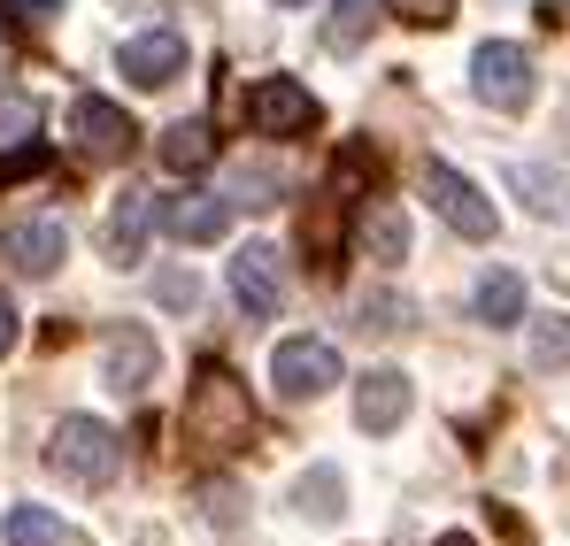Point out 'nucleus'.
<instances>
[{
  "label": "nucleus",
  "mask_w": 570,
  "mask_h": 546,
  "mask_svg": "<svg viewBox=\"0 0 570 546\" xmlns=\"http://www.w3.org/2000/svg\"><path fill=\"white\" fill-rule=\"evenodd\" d=\"M232 300L247 308V316H278L285 308V270L271 247H239L232 255Z\"/></svg>",
  "instance_id": "nucleus-11"
},
{
  "label": "nucleus",
  "mask_w": 570,
  "mask_h": 546,
  "mask_svg": "<svg viewBox=\"0 0 570 546\" xmlns=\"http://www.w3.org/2000/svg\"><path fill=\"white\" fill-rule=\"evenodd\" d=\"M155 292H163L170 308H193V300H200V285H193V270H170L163 285H155Z\"/></svg>",
  "instance_id": "nucleus-26"
},
{
  "label": "nucleus",
  "mask_w": 570,
  "mask_h": 546,
  "mask_svg": "<svg viewBox=\"0 0 570 546\" xmlns=\"http://www.w3.org/2000/svg\"><path fill=\"white\" fill-rule=\"evenodd\" d=\"M293 500H301L308 516H340V469H308Z\"/></svg>",
  "instance_id": "nucleus-23"
},
{
  "label": "nucleus",
  "mask_w": 570,
  "mask_h": 546,
  "mask_svg": "<svg viewBox=\"0 0 570 546\" xmlns=\"http://www.w3.org/2000/svg\"><path fill=\"white\" fill-rule=\"evenodd\" d=\"M401 324H409V300H393V292L363 300V331H401Z\"/></svg>",
  "instance_id": "nucleus-25"
},
{
  "label": "nucleus",
  "mask_w": 570,
  "mask_h": 546,
  "mask_svg": "<svg viewBox=\"0 0 570 546\" xmlns=\"http://www.w3.org/2000/svg\"><path fill=\"white\" fill-rule=\"evenodd\" d=\"M340 231H347V192H340V185H324V192H316V208L301 216V247H308V262H316V270H332V262H340Z\"/></svg>",
  "instance_id": "nucleus-14"
},
{
  "label": "nucleus",
  "mask_w": 570,
  "mask_h": 546,
  "mask_svg": "<svg viewBox=\"0 0 570 546\" xmlns=\"http://www.w3.org/2000/svg\"><path fill=\"white\" fill-rule=\"evenodd\" d=\"M0 539H8V546H94L86 532H70V524H62L55 508H8Z\"/></svg>",
  "instance_id": "nucleus-16"
},
{
  "label": "nucleus",
  "mask_w": 570,
  "mask_h": 546,
  "mask_svg": "<svg viewBox=\"0 0 570 546\" xmlns=\"http://www.w3.org/2000/svg\"><path fill=\"white\" fill-rule=\"evenodd\" d=\"M155 331H139V324H124L116 339H108V393H147L155 385Z\"/></svg>",
  "instance_id": "nucleus-13"
},
{
  "label": "nucleus",
  "mask_w": 570,
  "mask_h": 546,
  "mask_svg": "<svg viewBox=\"0 0 570 546\" xmlns=\"http://www.w3.org/2000/svg\"><path fill=\"white\" fill-rule=\"evenodd\" d=\"M163 231H170L178 247H216V239L232 231V200H224V192H170V200H163Z\"/></svg>",
  "instance_id": "nucleus-10"
},
{
  "label": "nucleus",
  "mask_w": 570,
  "mask_h": 546,
  "mask_svg": "<svg viewBox=\"0 0 570 546\" xmlns=\"http://www.w3.org/2000/svg\"><path fill=\"white\" fill-rule=\"evenodd\" d=\"M285 8H301V0H285Z\"/></svg>",
  "instance_id": "nucleus-30"
},
{
  "label": "nucleus",
  "mask_w": 570,
  "mask_h": 546,
  "mask_svg": "<svg viewBox=\"0 0 570 546\" xmlns=\"http://www.w3.org/2000/svg\"><path fill=\"white\" fill-rule=\"evenodd\" d=\"M62 255H70L62 216H23V224L0 231V262H8L16 277H55V270H62Z\"/></svg>",
  "instance_id": "nucleus-6"
},
{
  "label": "nucleus",
  "mask_w": 570,
  "mask_h": 546,
  "mask_svg": "<svg viewBox=\"0 0 570 546\" xmlns=\"http://www.w3.org/2000/svg\"><path fill=\"white\" fill-rule=\"evenodd\" d=\"M440 546H478V539H463V532H448V539H440Z\"/></svg>",
  "instance_id": "nucleus-29"
},
{
  "label": "nucleus",
  "mask_w": 570,
  "mask_h": 546,
  "mask_svg": "<svg viewBox=\"0 0 570 546\" xmlns=\"http://www.w3.org/2000/svg\"><path fill=\"white\" fill-rule=\"evenodd\" d=\"M247 431H255L247 385H239L224 363H208L200 377H193V393H186V439L200 447V455H239Z\"/></svg>",
  "instance_id": "nucleus-1"
},
{
  "label": "nucleus",
  "mask_w": 570,
  "mask_h": 546,
  "mask_svg": "<svg viewBox=\"0 0 570 546\" xmlns=\"http://www.w3.org/2000/svg\"><path fill=\"white\" fill-rule=\"evenodd\" d=\"M471 86L485 108H501V116H517L524 100H532V54L524 47H509V39H485L471 54Z\"/></svg>",
  "instance_id": "nucleus-3"
},
{
  "label": "nucleus",
  "mask_w": 570,
  "mask_h": 546,
  "mask_svg": "<svg viewBox=\"0 0 570 546\" xmlns=\"http://www.w3.org/2000/svg\"><path fill=\"white\" fill-rule=\"evenodd\" d=\"M371 39V0H332V23H324V47L332 54H355Z\"/></svg>",
  "instance_id": "nucleus-20"
},
{
  "label": "nucleus",
  "mask_w": 570,
  "mask_h": 546,
  "mask_svg": "<svg viewBox=\"0 0 570 546\" xmlns=\"http://www.w3.org/2000/svg\"><path fill=\"white\" fill-rule=\"evenodd\" d=\"M0 70H8V62H0Z\"/></svg>",
  "instance_id": "nucleus-31"
},
{
  "label": "nucleus",
  "mask_w": 570,
  "mask_h": 546,
  "mask_svg": "<svg viewBox=\"0 0 570 546\" xmlns=\"http://www.w3.org/2000/svg\"><path fill=\"white\" fill-rule=\"evenodd\" d=\"M70 139L86 147V155H100V162H116V155H131V116L116 108V100H100V92H78L70 100Z\"/></svg>",
  "instance_id": "nucleus-9"
},
{
  "label": "nucleus",
  "mask_w": 570,
  "mask_h": 546,
  "mask_svg": "<svg viewBox=\"0 0 570 546\" xmlns=\"http://www.w3.org/2000/svg\"><path fill=\"white\" fill-rule=\"evenodd\" d=\"M155 155H163V170H178V178H200V170L216 162V131H208V123H170Z\"/></svg>",
  "instance_id": "nucleus-18"
},
{
  "label": "nucleus",
  "mask_w": 570,
  "mask_h": 546,
  "mask_svg": "<svg viewBox=\"0 0 570 546\" xmlns=\"http://www.w3.org/2000/svg\"><path fill=\"white\" fill-rule=\"evenodd\" d=\"M271 385H278L285 400H316V393H332V385H340V347H332V339H278V355H271Z\"/></svg>",
  "instance_id": "nucleus-5"
},
{
  "label": "nucleus",
  "mask_w": 570,
  "mask_h": 546,
  "mask_svg": "<svg viewBox=\"0 0 570 546\" xmlns=\"http://www.w3.org/2000/svg\"><path fill=\"white\" fill-rule=\"evenodd\" d=\"M147 224H163V200H147V192H124V208L108 216V255H116V262H139V247H147Z\"/></svg>",
  "instance_id": "nucleus-15"
},
{
  "label": "nucleus",
  "mask_w": 570,
  "mask_h": 546,
  "mask_svg": "<svg viewBox=\"0 0 570 546\" xmlns=\"http://www.w3.org/2000/svg\"><path fill=\"white\" fill-rule=\"evenodd\" d=\"M401 23H416V31H440L448 16H455V0H385Z\"/></svg>",
  "instance_id": "nucleus-24"
},
{
  "label": "nucleus",
  "mask_w": 570,
  "mask_h": 546,
  "mask_svg": "<svg viewBox=\"0 0 570 546\" xmlns=\"http://www.w3.org/2000/svg\"><path fill=\"white\" fill-rule=\"evenodd\" d=\"M424 192H432V208L448 216V231H463V239H493V200H485L463 170L424 162Z\"/></svg>",
  "instance_id": "nucleus-8"
},
{
  "label": "nucleus",
  "mask_w": 570,
  "mask_h": 546,
  "mask_svg": "<svg viewBox=\"0 0 570 546\" xmlns=\"http://www.w3.org/2000/svg\"><path fill=\"white\" fill-rule=\"evenodd\" d=\"M16 23H47V16H62V0H0Z\"/></svg>",
  "instance_id": "nucleus-27"
},
{
  "label": "nucleus",
  "mask_w": 570,
  "mask_h": 546,
  "mask_svg": "<svg viewBox=\"0 0 570 546\" xmlns=\"http://www.w3.org/2000/svg\"><path fill=\"white\" fill-rule=\"evenodd\" d=\"M47 461H55V477H70V485H116L124 439H116L100 416H62V424L47 431Z\"/></svg>",
  "instance_id": "nucleus-2"
},
{
  "label": "nucleus",
  "mask_w": 570,
  "mask_h": 546,
  "mask_svg": "<svg viewBox=\"0 0 570 546\" xmlns=\"http://www.w3.org/2000/svg\"><path fill=\"white\" fill-rule=\"evenodd\" d=\"M409 377L401 369H371L363 385H355V424L371 431V439H385V431H401V416H409Z\"/></svg>",
  "instance_id": "nucleus-12"
},
{
  "label": "nucleus",
  "mask_w": 570,
  "mask_h": 546,
  "mask_svg": "<svg viewBox=\"0 0 570 546\" xmlns=\"http://www.w3.org/2000/svg\"><path fill=\"white\" fill-rule=\"evenodd\" d=\"M517 192H532L540 216H563V200H570V185L556 170H532V162H517Z\"/></svg>",
  "instance_id": "nucleus-22"
},
{
  "label": "nucleus",
  "mask_w": 570,
  "mask_h": 546,
  "mask_svg": "<svg viewBox=\"0 0 570 546\" xmlns=\"http://www.w3.org/2000/svg\"><path fill=\"white\" fill-rule=\"evenodd\" d=\"M471 308H478V324H524V277L517 270H485L478 277V292H471Z\"/></svg>",
  "instance_id": "nucleus-17"
},
{
  "label": "nucleus",
  "mask_w": 570,
  "mask_h": 546,
  "mask_svg": "<svg viewBox=\"0 0 570 546\" xmlns=\"http://www.w3.org/2000/svg\"><path fill=\"white\" fill-rule=\"evenodd\" d=\"M316 92L293 86V78H263V86H247V123L263 131V139H301V131H316Z\"/></svg>",
  "instance_id": "nucleus-4"
},
{
  "label": "nucleus",
  "mask_w": 570,
  "mask_h": 546,
  "mask_svg": "<svg viewBox=\"0 0 570 546\" xmlns=\"http://www.w3.org/2000/svg\"><path fill=\"white\" fill-rule=\"evenodd\" d=\"M532 369H570V316H540L532 324Z\"/></svg>",
  "instance_id": "nucleus-21"
},
{
  "label": "nucleus",
  "mask_w": 570,
  "mask_h": 546,
  "mask_svg": "<svg viewBox=\"0 0 570 546\" xmlns=\"http://www.w3.org/2000/svg\"><path fill=\"white\" fill-rule=\"evenodd\" d=\"M363 247H371V262H401L409 255V216H401V200H371V216H363Z\"/></svg>",
  "instance_id": "nucleus-19"
},
{
  "label": "nucleus",
  "mask_w": 570,
  "mask_h": 546,
  "mask_svg": "<svg viewBox=\"0 0 570 546\" xmlns=\"http://www.w3.org/2000/svg\"><path fill=\"white\" fill-rule=\"evenodd\" d=\"M116 70L131 78L139 92H163L186 78V31H139V39H124V54H116Z\"/></svg>",
  "instance_id": "nucleus-7"
},
{
  "label": "nucleus",
  "mask_w": 570,
  "mask_h": 546,
  "mask_svg": "<svg viewBox=\"0 0 570 546\" xmlns=\"http://www.w3.org/2000/svg\"><path fill=\"white\" fill-rule=\"evenodd\" d=\"M8 347H16V300L0 292V355H8Z\"/></svg>",
  "instance_id": "nucleus-28"
}]
</instances>
